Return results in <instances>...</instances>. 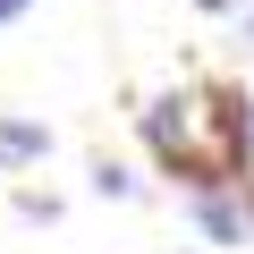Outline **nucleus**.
<instances>
[{
    "mask_svg": "<svg viewBox=\"0 0 254 254\" xmlns=\"http://www.w3.org/2000/svg\"><path fill=\"white\" fill-rule=\"evenodd\" d=\"M203 229H212L220 246H237V237L254 229V195H203Z\"/></svg>",
    "mask_w": 254,
    "mask_h": 254,
    "instance_id": "f257e3e1",
    "label": "nucleus"
},
{
    "mask_svg": "<svg viewBox=\"0 0 254 254\" xmlns=\"http://www.w3.org/2000/svg\"><path fill=\"white\" fill-rule=\"evenodd\" d=\"M43 153H51V127H34V119H0V170L43 161Z\"/></svg>",
    "mask_w": 254,
    "mask_h": 254,
    "instance_id": "f03ea898",
    "label": "nucleus"
},
{
    "mask_svg": "<svg viewBox=\"0 0 254 254\" xmlns=\"http://www.w3.org/2000/svg\"><path fill=\"white\" fill-rule=\"evenodd\" d=\"M237 144L254 153V102H237Z\"/></svg>",
    "mask_w": 254,
    "mask_h": 254,
    "instance_id": "7ed1b4c3",
    "label": "nucleus"
},
{
    "mask_svg": "<svg viewBox=\"0 0 254 254\" xmlns=\"http://www.w3.org/2000/svg\"><path fill=\"white\" fill-rule=\"evenodd\" d=\"M17 9H26V0H0V17H17Z\"/></svg>",
    "mask_w": 254,
    "mask_h": 254,
    "instance_id": "20e7f679",
    "label": "nucleus"
}]
</instances>
